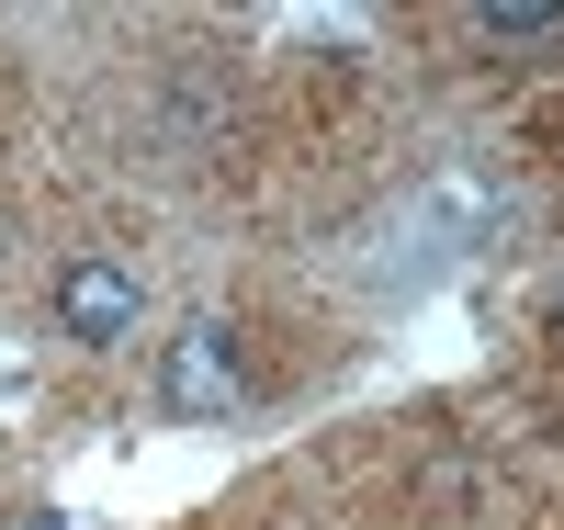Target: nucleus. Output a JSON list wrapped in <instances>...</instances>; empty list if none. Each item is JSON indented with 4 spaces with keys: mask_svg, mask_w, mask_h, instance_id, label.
Segmentation results:
<instances>
[{
    "mask_svg": "<svg viewBox=\"0 0 564 530\" xmlns=\"http://www.w3.org/2000/svg\"><path fill=\"white\" fill-rule=\"evenodd\" d=\"M238 396H249V372H238V327L193 316V327L170 339V361H159V407H170L181 429H215V418H238Z\"/></svg>",
    "mask_w": 564,
    "mask_h": 530,
    "instance_id": "f03ea898",
    "label": "nucleus"
},
{
    "mask_svg": "<svg viewBox=\"0 0 564 530\" xmlns=\"http://www.w3.org/2000/svg\"><path fill=\"white\" fill-rule=\"evenodd\" d=\"M553 327H564V294H553Z\"/></svg>",
    "mask_w": 564,
    "mask_h": 530,
    "instance_id": "20e7f679",
    "label": "nucleus"
},
{
    "mask_svg": "<svg viewBox=\"0 0 564 530\" xmlns=\"http://www.w3.org/2000/svg\"><path fill=\"white\" fill-rule=\"evenodd\" d=\"M45 316H57L68 350H113V339H135V316H148V282H135V260H113V249H68Z\"/></svg>",
    "mask_w": 564,
    "mask_h": 530,
    "instance_id": "f257e3e1",
    "label": "nucleus"
},
{
    "mask_svg": "<svg viewBox=\"0 0 564 530\" xmlns=\"http://www.w3.org/2000/svg\"><path fill=\"white\" fill-rule=\"evenodd\" d=\"M475 34H486V45H553L564 12H475Z\"/></svg>",
    "mask_w": 564,
    "mask_h": 530,
    "instance_id": "7ed1b4c3",
    "label": "nucleus"
}]
</instances>
